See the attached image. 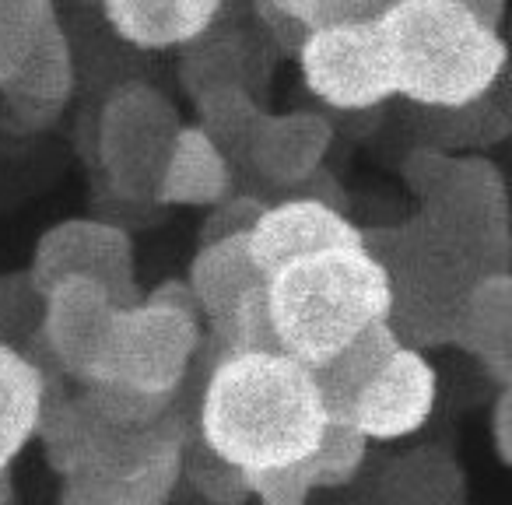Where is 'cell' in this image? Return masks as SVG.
<instances>
[{
    "label": "cell",
    "mask_w": 512,
    "mask_h": 505,
    "mask_svg": "<svg viewBox=\"0 0 512 505\" xmlns=\"http://www.w3.org/2000/svg\"><path fill=\"white\" fill-rule=\"evenodd\" d=\"M327 428L309 365L281 351H221L204 379L197 439L239 470L295 467Z\"/></svg>",
    "instance_id": "cell-1"
},
{
    "label": "cell",
    "mask_w": 512,
    "mask_h": 505,
    "mask_svg": "<svg viewBox=\"0 0 512 505\" xmlns=\"http://www.w3.org/2000/svg\"><path fill=\"white\" fill-rule=\"evenodd\" d=\"M393 95L425 109H463L505 71V43L460 0H393L376 18Z\"/></svg>",
    "instance_id": "cell-2"
},
{
    "label": "cell",
    "mask_w": 512,
    "mask_h": 505,
    "mask_svg": "<svg viewBox=\"0 0 512 505\" xmlns=\"http://www.w3.org/2000/svg\"><path fill=\"white\" fill-rule=\"evenodd\" d=\"M264 299L278 351L309 369L330 362L390 313L386 271L365 246L292 260L264 281Z\"/></svg>",
    "instance_id": "cell-3"
},
{
    "label": "cell",
    "mask_w": 512,
    "mask_h": 505,
    "mask_svg": "<svg viewBox=\"0 0 512 505\" xmlns=\"http://www.w3.org/2000/svg\"><path fill=\"white\" fill-rule=\"evenodd\" d=\"M362 246L386 271L393 337L414 351L449 344L470 288L488 271L421 214L372 232L362 228Z\"/></svg>",
    "instance_id": "cell-4"
},
{
    "label": "cell",
    "mask_w": 512,
    "mask_h": 505,
    "mask_svg": "<svg viewBox=\"0 0 512 505\" xmlns=\"http://www.w3.org/2000/svg\"><path fill=\"white\" fill-rule=\"evenodd\" d=\"M200 348L204 323L190 288L186 281H162L155 292L141 295V302L116 309L92 379L176 400Z\"/></svg>",
    "instance_id": "cell-5"
},
{
    "label": "cell",
    "mask_w": 512,
    "mask_h": 505,
    "mask_svg": "<svg viewBox=\"0 0 512 505\" xmlns=\"http://www.w3.org/2000/svg\"><path fill=\"white\" fill-rule=\"evenodd\" d=\"M179 130L176 106L158 88L123 85L109 95L99 113L95 148L116 197L155 200Z\"/></svg>",
    "instance_id": "cell-6"
},
{
    "label": "cell",
    "mask_w": 512,
    "mask_h": 505,
    "mask_svg": "<svg viewBox=\"0 0 512 505\" xmlns=\"http://www.w3.org/2000/svg\"><path fill=\"white\" fill-rule=\"evenodd\" d=\"M418 214L488 274L509 271V190L498 165L449 155L442 176L418 200Z\"/></svg>",
    "instance_id": "cell-7"
},
{
    "label": "cell",
    "mask_w": 512,
    "mask_h": 505,
    "mask_svg": "<svg viewBox=\"0 0 512 505\" xmlns=\"http://www.w3.org/2000/svg\"><path fill=\"white\" fill-rule=\"evenodd\" d=\"M29 278L39 292L67 278H88L109 292L120 309L141 302V285L134 271V242L127 228L99 218H67L46 228L32 253Z\"/></svg>",
    "instance_id": "cell-8"
},
{
    "label": "cell",
    "mask_w": 512,
    "mask_h": 505,
    "mask_svg": "<svg viewBox=\"0 0 512 505\" xmlns=\"http://www.w3.org/2000/svg\"><path fill=\"white\" fill-rule=\"evenodd\" d=\"M299 64L309 92L341 113L383 106L393 95L376 22L306 32L299 46Z\"/></svg>",
    "instance_id": "cell-9"
},
{
    "label": "cell",
    "mask_w": 512,
    "mask_h": 505,
    "mask_svg": "<svg viewBox=\"0 0 512 505\" xmlns=\"http://www.w3.org/2000/svg\"><path fill=\"white\" fill-rule=\"evenodd\" d=\"M439 400V376L425 351L400 344L390 362L376 372L369 386L355 397L341 425L362 432L369 442H397L428 425Z\"/></svg>",
    "instance_id": "cell-10"
},
{
    "label": "cell",
    "mask_w": 512,
    "mask_h": 505,
    "mask_svg": "<svg viewBox=\"0 0 512 505\" xmlns=\"http://www.w3.org/2000/svg\"><path fill=\"white\" fill-rule=\"evenodd\" d=\"M116 309L120 306L109 299L106 288L88 278H67L43 295L39 344L60 376L74 379L78 386L92 379Z\"/></svg>",
    "instance_id": "cell-11"
},
{
    "label": "cell",
    "mask_w": 512,
    "mask_h": 505,
    "mask_svg": "<svg viewBox=\"0 0 512 505\" xmlns=\"http://www.w3.org/2000/svg\"><path fill=\"white\" fill-rule=\"evenodd\" d=\"M337 246H362V228L344 211L309 197H285L278 204H267L246 232V253L264 281L292 260Z\"/></svg>",
    "instance_id": "cell-12"
},
{
    "label": "cell",
    "mask_w": 512,
    "mask_h": 505,
    "mask_svg": "<svg viewBox=\"0 0 512 505\" xmlns=\"http://www.w3.org/2000/svg\"><path fill=\"white\" fill-rule=\"evenodd\" d=\"M334 141V127L320 113H260L246 148V169L274 190L292 193L313 172Z\"/></svg>",
    "instance_id": "cell-13"
},
{
    "label": "cell",
    "mask_w": 512,
    "mask_h": 505,
    "mask_svg": "<svg viewBox=\"0 0 512 505\" xmlns=\"http://www.w3.org/2000/svg\"><path fill=\"white\" fill-rule=\"evenodd\" d=\"M256 285H264V278L256 274L246 253V235L207 242L197 249L190 274H186V288L193 295L200 323L207 327V337L218 344V355L228 351V341H232L235 309Z\"/></svg>",
    "instance_id": "cell-14"
},
{
    "label": "cell",
    "mask_w": 512,
    "mask_h": 505,
    "mask_svg": "<svg viewBox=\"0 0 512 505\" xmlns=\"http://www.w3.org/2000/svg\"><path fill=\"white\" fill-rule=\"evenodd\" d=\"M498 386H512V274H484L470 288L463 313L449 337Z\"/></svg>",
    "instance_id": "cell-15"
},
{
    "label": "cell",
    "mask_w": 512,
    "mask_h": 505,
    "mask_svg": "<svg viewBox=\"0 0 512 505\" xmlns=\"http://www.w3.org/2000/svg\"><path fill=\"white\" fill-rule=\"evenodd\" d=\"M106 22L137 50H176L211 32L221 0H102Z\"/></svg>",
    "instance_id": "cell-16"
},
{
    "label": "cell",
    "mask_w": 512,
    "mask_h": 505,
    "mask_svg": "<svg viewBox=\"0 0 512 505\" xmlns=\"http://www.w3.org/2000/svg\"><path fill=\"white\" fill-rule=\"evenodd\" d=\"M0 92L8 95V106L25 123H43L64 109L74 92V57L60 22H50L29 57L4 81Z\"/></svg>",
    "instance_id": "cell-17"
},
{
    "label": "cell",
    "mask_w": 512,
    "mask_h": 505,
    "mask_svg": "<svg viewBox=\"0 0 512 505\" xmlns=\"http://www.w3.org/2000/svg\"><path fill=\"white\" fill-rule=\"evenodd\" d=\"M232 183H235V172L225 162V155L193 123L190 127L183 123L176 144H172L169 162H165L155 204L214 207L221 197L232 193Z\"/></svg>",
    "instance_id": "cell-18"
},
{
    "label": "cell",
    "mask_w": 512,
    "mask_h": 505,
    "mask_svg": "<svg viewBox=\"0 0 512 505\" xmlns=\"http://www.w3.org/2000/svg\"><path fill=\"white\" fill-rule=\"evenodd\" d=\"M46 400V372L25 351L0 344V470L15 467L36 439Z\"/></svg>",
    "instance_id": "cell-19"
},
{
    "label": "cell",
    "mask_w": 512,
    "mask_h": 505,
    "mask_svg": "<svg viewBox=\"0 0 512 505\" xmlns=\"http://www.w3.org/2000/svg\"><path fill=\"white\" fill-rule=\"evenodd\" d=\"M397 348H400V341L393 337V330L386 327V323H376V327H369L362 337H355L344 351H337L330 362L309 369L316 379V390H320L327 421L341 425L348 407L355 404V397L376 379V372L390 362V355Z\"/></svg>",
    "instance_id": "cell-20"
},
{
    "label": "cell",
    "mask_w": 512,
    "mask_h": 505,
    "mask_svg": "<svg viewBox=\"0 0 512 505\" xmlns=\"http://www.w3.org/2000/svg\"><path fill=\"white\" fill-rule=\"evenodd\" d=\"M467 477L446 449L421 446L397 456L383 470L379 502L383 505H463Z\"/></svg>",
    "instance_id": "cell-21"
},
{
    "label": "cell",
    "mask_w": 512,
    "mask_h": 505,
    "mask_svg": "<svg viewBox=\"0 0 512 505\" xmlns=\"http://www.w3.org/2000/svg\"><path fill=\"white\" fill-rule=\"evenodd\" d=\"M183 481V453L137 477L74 474L64 477L60 505H165Z\"/></svg>",
    "instance_id": "cell-22"
},
{
    "label": "cell",
    "mask_w": 512,
    "mask_h": 505,
    "mask_svg": "<svg viewBox=\"0 0 512 505\" xmlns=\"http://www.w3.org/2000/svg\"><path fill=\"white\" fill-rule=\"evenodd\" d=\"M36 439L43 442L46 463L64 477L85 474L88 470V453H92V421H88L85 407L78 400V390L64 393L53 386V379L46 376V400L43 414H39Z\"/></svg>",
    "instance_id": "cell-23"
},
{
    "label": "cell",
    "mask_w": 512,
    "mask_h": 505,
    "mask_svg": "<svg viewBox=\"0 0 512 505\" xmlns=\"http://www.w3.org/2000/svg\"><path fill=\"white\" fill-rule=\"evenodd\" d=\"M197 109V123L193 127L225 155V162L232 165V172L239 165H246V148L249 137L256 130V120L264 109L256 106L249 88H214L193 99Z\"/></svg>",
    "instance_id": "cell-24"
},
{
    "label": "cell",
    "mask_w": 512,
    "mask_h": 505,
    "mask_svg": "<svg viewBox=\"0 0 512 505\" xmlns=\"http://www.w3.org/2000/svg\"><path fill=\"white\" fill-rule=\"evenodd\" d=\"M249 50L239 39H193L186 50L183 64H179V81H183L186 95L197 99L214 88H249Z\"/></svg>",
    "instance_id": "cell-25"
},
{
    "label": "cell",
    "mask_w": 512,
    "mask_h": 505,
    "mask_svg": "<svg viewBox=\"0 0 512 505\" xmlns=\"http://www.w3.org/2000/svg\"><path fill=\"white\" fill-rule=\"evenodd\" d=\"M372 442L362 432L348 425H334L327 421L316 449L299 463V470L306 474L309 488L313 491H330V488H344L358 477V470L365 467V456H369Z\"/></svg>",
    "instance_id": "cell-26"
},
{
    "label": "cell",
    "mask_w": 512,
    "mask_h": 505,
    "mask_svg": "<svg viewBox=\"0 0 512 505\" xmlns=\"http://www.w3.org/2000/svg\"><path fill=\"white\" fill-rule=\"evenodd\" d=\"M78 397L95 421H102V425H116V428L151 425V421H158L169 411H176V400L155 397V393H141V390H134V386H123V383H106V379L81 383Z\"/></svg>",
    "instance_id": "cell-27"
},
{
    "label": "cell",
    "mask_w": 512,
    "mask_h": 505,
    "mask_svg": "<svg viewBox=\"0 0 512 505\" xmlns=\"http://www.w3.org/2000/svg\"><path fill=\"white\" fill-rule=\"evenodd\" d=\"M50 22H57L53 0H0V88L29 57Z\"/></svg>",
    "instance_id": "cell-28"
},
{
    "label": "cell",
    "mask_w": 512,
    "mask_h": 505,
    "mask_svg": "<svg viewBox=\"0 0 512 505\" xmlns=\"http://www.w3.org/2000/svg\"><path fill=\"white\" fill-rule=\"evenodd\" d=\"M183 481H190L193 491L211 505H246L249 502L246 470L221 460V456L211 453L200 439L197 442L186 439V446H183Z\"/></svg>",
    "instance_id": "cell-29"
},
{
    "label": "cell",
    "mask_w": 512,
    "mask_h": 505,
    "mask_svg": "<svg viewBox=\"0 0 512 505\" xmlns=\"http://www.w3.org/2000/svg\"><path fill=\"white\" fill-rule=\"evenodd\" d=\"M43 323V292L25 274H0V344L29 351Z\"/></svg>",
    "instance_id": "cell-30"
},
{
    "label": "cell",
    "mask_w": 512,
    "mask_h": 505,
    "mask_svg": "<svg viewBox=\"0 0 512 505\" xmlns=\"http://www.w3.org/2000/svg\"><path fill=\"white\" fill-rule=\"evenodd\" d=\"M379 0H295L292 18L306 32L341 29V25H369L383 15Z\"/></svg>",
    "instance_id": "cell-31"
},
{
    "label": "cell",
    "mask_w": 512,
    "mask_h": 505,
    "mask_svg": "<svg viewBox=\"0 0 512 505\" xmlns=\"http://www.w3.org/2000/svg\"><path fill=\"white\" fill-rule=\"evenodd\" d=\"M267 207V200L260 193H228L214 207H207V218L200 225V246L218 239H232V235H246L256 225L260 211Z\"/></svg>",
    "instance_id": "cell-32"
},
{
    "label": "cell",
    "mask_w": 512,
    "mask_h": 505,
    "mask_svg": "<svg viewBox=\"0 0 512 505\" xmlns=\"http://www.w3.org/2000/svg\"><path fill=\"white\" fill-rule=\"evenodd\" d=\"M249 481V502L260 505H309L313 488H309L306 474L295 467H271V470H253L246 474Z\"/></svg>",
    "instance_id": "cell-33"
},
{
    "label": "cell",
    "mask_w": 512,
    "mask_h": 505,
    "mask_svg": "<svg viewBox=\"0 0 512 505\" xmlns=\"http://www.w3.org/2000/svg\"><path fill=\"white\" fill-rule=\"evenodd\" d=\"M491 446L502 467H512V386H498L491 407Z\"/></svg>",
    "instance_id": "cell-34"
},
{
    "label": "cell",
    "mask_w": 512,
    "mask_h": 505,
    "mask_svg": "<svg viewBox=\"0 0 512 505\" xmlns=\"http://www.w3.org/2000/svg\"><path fill=\"white\" fill-rule=\"evenodd\" d=\"M292 4L295 0H256V8L274 11V15H285V18H292Z\"/></svg>",
    "instance_id": "cell-35"
},
{
    "label": "cell",
    "mask_w": 512,
    "mask_h": 505,
    "mask_svg": "<svg viewBox=\"0 0 512 505\" xmlns=\"http://www.w3.org/2000/svg\"><path fill=\"white\" fill-rule=\"evenodd\" d=\"M15 502V484H11V470H0V505Z\"/></svg>",
    "instance_id": "cell-36"
},
{
    "label": "cell",
    "mask_w": 512,
    "mask_h": 505,
    "mask_svg": "<svg viewBox=\"0 0 512 505\" xmlns=\"http://www.w3.org/2000/svg\"><path fill=\"white\" fill-rule=\"evenodd\" d=\"M379 4H383V8H390V4H393V0H379Z\"/></svg>",
    "instance_id": "cell-37"
}]
</instances>
